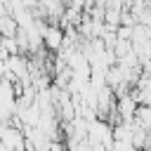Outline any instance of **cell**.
I'll return each mask as SVG.
<instances>
[{
  "mask_svg": "<svg viewBox=\"0 0 151 151\" xmlns=\"http://www.w3.org/2000/svg\"><path fill=\"white\" fill-rule=\"evenodd\" d=\"M42 45L50 50V52H59V47H61V42H64V31L61 28H57V26H42Z\"/></svg>",
  "mask_w": 151,
  "mask_h": 151,
  "instance_id": "6da1fadb",
  "label": "cell"
}]
</instances>
